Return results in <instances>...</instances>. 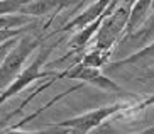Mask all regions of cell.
Masks as SVG:
<instances>
[{
	"mask_svg": "<svg viewBox=\"0 0 154 134\" xmlns=\"http://www.w3.org/2000/svg\"><path fill=\"white\" fill-rule=\"evenodd\" d=\"M58 78H71V80H80L85 83H90L93 87L105 90V92H115V94H125L120 87L112 81L109 76H105L100 68L95 66H86L83 63H78L75 66L68 68L66 72L58 73Z\"/></svg>",
	"mask_w": 154,
	"mask_h": 134,
	"instance_id": "4",
	"label": "cell"
},
{
	"mask_svg": "<svg viewBox=\"0 0 154 134\" xmlns=\"http://www.w3.org/2000/svg\"><path fill=\"white\" fill-rule=\"evenodd\" d=\"M110 56V51H102V49H93V51H88V53L85 54L82 58L83 65H86V66H95V68H100L103 66L105 63H107V58Z\"/></svg>",
	"mask_w": 154,
	"mask_h": 134,
	"instance_id": "9",
	"label": "cell"
},
{
	"mask_svg": "<svg viewBox=\"0 0 154 134\" xmlns=\"http://www.w3.org/2000/svg\"><path fill=\"white\" fill-rule=\"evenodd\" d=\"M152 4H154V0H137V4L132 7L131 14H129V21H127V26H125L127 34H132V32L136 31L137 26L149 14V9L152 7Z\"/></svg>",
	"mask_w": 154,
	"mask_h": 134,
	"instance_id": "7",
	"label": "cell"
},
{
	"mask_svg": "<svg viewBox=\"0 0 154 134\" xmlns=\"http://www.w3.org/2000/svg\"><path fill=\"white\" fill-rule=\"evenodd\" d=\"M151 105H154V95H151V97H147L146 100H142V102L137 105V110H140V109H146V107H151Z\"/></svg>",
	"mask_w": 154,
	"mask_h": 134,
	"instance_id": "14",
	"label": "cell"
},
{
	"mask_svg": "<svg viewBox=\"0 0 154 134\" xmlns=\"http://www.w3.org/2000/svg\"><path fill=\"white\" fill-rule=\"evenodd\" d=\"M125 107H127V104H112V105H107V107H100V109H95V110L85 112V114L73 117V119L56 122L54 126L73 131V134H88L90 131L102 126V122H105L109 117H112L113 114L120 112Z\"/></svg>",
	"mask_w": 154,
	"mask_h": 134,
	"instance_id": "3",
	"label": "cell"
},
{
	"mask_svg": "<svg viewBox=\"0 0 154 134\" xmlns=\"http://www.w3.org/2000/svg\"><path fill=\"white\" fill-rule=\"evenodd\" d=\"M146 78H154V68H152V70H151V72H147V73H146Z\"/></svg>",
	"mask_w": 154,
	"mask_h": 134,
	"instance_id": "16",
	"label": "cell"
},
{
	"mask_svg": "<svg viewBox=\"0 0 154 134\" xmlns=\"http://www.w3.org/2000/svg\"><path fill=\"white\" fill-rule=\"evenodd\" d=\"M112 4V0H98L97 4H93L91 7H88V9L85 10V12L78 14L75 19H71L66 26L61 27V32L64 31H73V29H83V27H86L88 24L95 22L97 19L102 15V14L105 12V10L109 9V5Z\"/></svg>",
	"mask_w": 154,
	"mask_h": 134,
	"instance_id": "6",
	"label": "cell"
},
{
	"mask_svg": "<svg viewBox=\"0 0 154 134\" xmlns=\"http://www.w3.org/2000/svg\"><path fill=\"white\" fill-rule=\"evenodd\" d=\"M144 59H154V43L149 46L142 48L140 51L127 56V58L120 59V61H115V63H109V70H113V68H119V66H125V65H134V63H140Z\"/></svg>",
	"mask_w": 154,
	"mask_h": 134,
	"instance_id": "8",
	"label": "cell"
},
{
	"mask_svg": "<svg viewBox=\"0 0 154 134\" xmlns=\"http://www.w3.org/2000/svg\"><path fill=\"white\" fill-rule=\"evenodd\" d=\"M127 21H129V12L125 9H119L117 12L110 14L102 22L98 32H97V49L110 51L112 46L115 44V41L119 39L120 32L125 29Z\"/></svg>",
	"mask_w": 154,
	"mask_h": 134,
	"instance_id": "5",
	"label": "cell"
},
{
	"mask_svg": "<svg viewBox=\"0 0 154 134\" xmlns=\"http://www.w3.org/2000/svg\"><path fill=\"white\" fill-rule=\"evenodd\" d=\"M27 22L26 15H0V29H12V27L24 26Z\"/></svg>",
	"mask_w": 154,
	"mask_h": 134,
	"instance_id": "10",
	"label": "cell"
},
{
	"mask_svg": "<svg viewBox=\"0 0 154 134\" xmlns=\"http://www.w3.org/2000/svg\"><path fill=\"white\" fill-rule=\"evenodd\" d=\"M136 134H154V126L152 127H147V129L140 131V132H136Z\"/></svg>",
	"mask_w": 154,
	"mask_h": 134,
	"instance_id": "15",
	"label": "cell"
},
{
	"mask_svg": "<svg viewBox=\"0 0 154 134\" xmlns=\"http://www.w3.org/2000/svg\"><path fill=\"white\" fill-rule=\"evenodd\" d=\"M69 129H64V127H56L53 126L51 129H46V131H36V132H26V131H19V129H7V131H2L0 134H68Z\"/></svg>",
	"mask_w": 154,
	"mask_h": 134,
	"instance_id": "11",
	"label": "cell"
},
{
	"mask_svg": "<svg viewBox=\"0 0 154 134\" xmlns=\"http://www.w3.org/2000/svg\"><path fill=\"white\" fill-rule=\"evenodd\" d=\"M15 41H17V37H14V39H9V41H5L4 44H0V58H2V56H5V54L10 51V49L17 44Z\"/></svg>",
	"mask_w": 154,
	"mask_h": 134,
	"instance_id": "13",
	"label": "cell"
},
{
	"mask_svg": "<svg viewBox=\"0 0 154 134\" xmlns=\"http://www.w3.org/2000/svg\"><path fill=\"white\" fill-rule=\"evenodd\" d=\"M39 37H22L17 41V44L4 56V61L0 63V92L5 90L12 81L17 78V75L22 72V66L26 59L32 54V51L39 46Z\"/></svg>",
	"mask_w": 154,
	"mask_h": 134,
	"instance_id": "1",
	"label": "cell"
},
{
	"mask_svg": "<svg viewBox=\"0 0 154 134\" xmlns=\"http://www.w3.org/2000/svg\"><path fill=\"white\" fill-rule=\"evenodd\" d=\"M51 51H53V46H48V48L41 49L39 54L34 58V61H32L27 68H24L22 72L17 75V78H15L7 88L0 92V105H2L4 102H7L9 98H12L14 95H17L19 92H22L26 87L31 85L32 81L42 80V78H46V76L53 75L51 72H42V66H44L48 56L51 54Z\"/></svg>",
	"mask_w": 154,
	"mask_h": 134,
	"instance_id": "2",
	"label": "cell"
},
{
	"mask_svg": "<svg viewBox=\"0 0 154 134\" xmlns=\"http://www.w3.org/2000/svg\"><path fill=\"white\" fill-rule=\"evenodd\" d=\"M22 32H26L24 27H12V29H0V44H4L5 41L14 39V37L20 36Z\"/></svg>",
	"mask_w": 154,
	"mask_h": 134,
	"instance_id": "12",
	"label": "cell"
}]
</instances>
